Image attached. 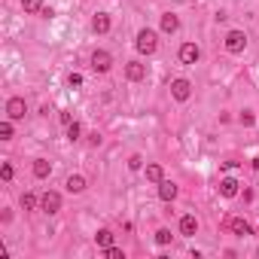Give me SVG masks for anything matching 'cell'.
Returning a JSON list of instances; mask_svg holds the SVG:
<instances>
[{
	"label": "cell",
	"instance_id": "6da1fadb",
	"mask_svg": "<svg viewBox=\"0 0 259 259\" xmlns=\"http://www.w3.org/2000/svg\"><path fill=\"white\" fill-rule=\"evenodd\" d=\"M135 46H138V52H141V55H153V52L159 49V37H156V31H150V28H144V31L138 34V40H135Z\"/></svg>",
	"mask_w": 259,
	"mask_h": 259
},
{
	"label": "cell",
	"instance_id": "7a4b0ae2",
	"mask_svg": "<svg viewBox=\"0 0 259 259\" xmlns=\"http://www.w3.org/2000/svg\"><path fill=\"white\" fill-rule=\"evenodd\" d=\"M244 46H247V34H244V31H229V34H226V49H229L232 55L244 52Z\"/></svg>",
	"mask_w": 259,
	"mask_h": 259
},
{
	"label": "cell",
	"instance_id": "3957f363",
	"mask_svg": "<svg viewBox=\"0 0 259 259\" xmlns=\"http://www.w3.org/2000/svg\"><path fill=\"white\" fill-rule=\"evenodd\" d=\"M110 67H113V58H110V52H104V49L92 52V70H95V73H107Z\"/></svg>",
	"mask_w": 259,
	"mask_h": 259
},
{
	"label": "cell",
	"instance_id": "277c9868",
	"mask_svg": "<svg viewBox=\"0 0 259 259\" xmlns=\"http://www.w3.org/2000/svg\"><path fill=\"white\" fill-rule=\"evenodd\" d=\"M25 113H28V104H25V98H10V101H7V116H10L13 122L25 119Z\"/></svg>",
	"mask_w": 259,
	"mask_h": 259
},
{
	"label": "cell",
	"instance_id": "5b68a950",
	"mask_svg": "<svg viewBox=\"0 0 259 259\" xmlns=\"http://www.w3.org/2000/svg\"><path fill=\"white\" fill-rule=\"evenodd\" d=\"M40 207H43L46 213H58V210H61V195L52 192V189L43 192V195H40Z\"/></svg>",
	"mask_w": 259,
	"mask_h": 259
},
{
	"label": "cell",
	"instance_id": "8992f818",
	"mask_svg": "<svg viewBox=\"0 0 259 259\" xmlns=\"http://www.w3.org/2000/svg\"><path fill=\"white\" fill-rule=\"evenodd\" d=\"M171 95H174V101H189L192 82H189V79H174V82H171Z\"/></svg>",
	"mask_w": 259,
	"mask_h": 259
},
{
	"label": "cell",
	"instance_id": "52a82bcc",
	"mask_svg": "<svg viewBox=\"0 0 259 259\" xmlns=\"http://www.w3.org/2000/svg\"><path fill=\"white\" fill-rule=\"evenodd\" d=\"M125 76L132 79V82L147 79V64H141V61H128V64H125Z\"/></svg>",
	"mask_w": 259,
	"mask_h": 259
},
{
	"label": "cell",
	"instance_id": "ba28073f",
	"mask_svg": "<svg viewBox=\"0 0 259 259\" xmlns=\"http://www.w3.org/2000/svg\"><path fill=\"white\" fill-rule=\"evenodd\" d=\"M198 58H201V49H198L195 43H183V46H180V61H183V64H195Z\"/></svg>",
	"mask_w": 259,
	"mask_h": 259
},
{
	"label": "cell",
	"instance_id": "9c48e42d",
	"mask_svg": "<svg viewBox=\"0 0 259 259\" xmlns=\"http://www.w3.org/2000/svg\"><path fill=\"white\" fill-rule=\"evenodd\" d=\"M238 186H241V183H238L235 177H223V180H220V195H223V198H235V195H238Z\"/></svg>",
	"mask_w": 259,
	"mask_h": 259
},
{
	"label": "cell",
	"instance_id": "30bf717a",
	"mask_svg": "<svg viewBox=\"0 0 259 259\" xmlns=\"http://www.w3.org/2000/svg\"><path fill=\"white\" fill-rule=\"evenodd\" d=\"M64 186H67V192H73V195H79V192H85V177H82V174H70Z\"/></svg>",
	"mask_w": 259,
	"mask_h": 259
},
{
	"label": "cell",
	"instance_id": "8fae6325",
	"mask_svg": "<svg viewBox=\"0 0 259 259\" xmlns=\"http://www.w3.org/2000/svg\"><path fill=\"white\" fill-rule=\"evenodd\" d=\"M159 198H162V201H174V198H177V183L162 180V183H159Z\"/></svg>",
	"mask_w": 259,
	"mask_h": 259
},
{
	"label": "cell",
	"instance_id": "7c38bea8",
	"mask_svg": "<svg viewBox=\"0 0 259 259\" xmlns=\"http://www.w3.org/2000/svg\"><path fill=\"white\" fill-rule=\"evenodd\" d=\"M195 232H198V220L192 213L180 217V235H195Z\"/></svg>",
	"mask_w": 259,
	"mask_h": 259
},
{
	"label": "cell",
	"instance_id": "4fadbf2b",
	"mask_svg": "<svg viewBox=\"0 0 259 259\" xmlns=\"http://www.w3.org/2000/svg\"><path fill=\"white\" fill-rule=\"evenodd\" d=\"M229 229H232L235 235H241V238H244V235H253V229H250V223H247V220H241V217H235V220H229Z\"/></svg>",
	"mask_w": 259,
	"mask_h": 259
},
{
	"label": "cell",
	"instance_id": "5bb4252c",
	"mask_svg": "<svg viewBox=\"0 0 259 259\" xmlns=\"http://www.w3.org/2000/svg\"><path fill=\"white\" fill-rule=\"evenodd\" d=\"M92 28H95V34H107V31H110V16H107V13H98V16L92 19Z\"/></svg>",
	"mask_w": 259,
	"mask_h": 259
},
{
	"label": "cell",
	"instance_id": "9a60e30c",
	"mask_svg": "<svg viewBox=\"0 0 259 259\" xmlns=\"http://www.w3.org/2000/svg\"><path fill=\"white\" fill-rule=\"evenodd\" d=\"M177 28H180V19H177L174 13H165V16H162V31H165V34H174Z\"/></svg>",
	"mask_w": 259,
	"mask_h": 259
},
{
	"label": "cell",
	"instance_id": "2e32d148",
	"mask_svg": "<svg viewBox=\"0 0 259 259\" xmlns=\"http://www.w3.org/2000/svg\"><path fill=\"white\" fill-rule=\"evenodd\" d=\"M147 180H153V183H162L165 180V171H162V165H147Z\"/></svg>",
	"mask_w": 259,
	"mask_h": 259
},
{
	"label": "cell",
	"instance_id": "e0dca14e",
	"mask_svg": "<svg viewBox=\"0 0 259 259\" xmlns=\"http://www.w3.org/2000/svg\"><path fill=\"white\" fill-rule=\"evenodd\" d=\"M49 171H52V165H49L46 159H37V162H34V177L43 180V177H49Z\"/></svg>",
	"mask_w": 259,
	"mask_h": 259
},
{
	"label": "cell",
	"instance_id": "ac0fdd59",
	"mask_svg": "<svg viewBox=\"0 0 259 259\" xmlns=\"http://www.w3.org/2000/svg\"><path fill=\"white\" fill-rule=\"evenodd\" d=\"M95 241H98V247L107 250V247H113V232H110V229H101V232L95 235Z\"/></svg>",
	"mask_w": 259,
	"mask_h": 259
},
{
	"label": "cell",
	"instance_id": "d6986e66",
	"mask_svg": "<svg viewBox=\"0 0 259 259\" xmlns=\"http://www.w3.org/2000/svg\"><path fill=\"white\" fill-rule=\"evenodd\" d=\"M37 204H40V198H37L34 192H25V195H22V207H25V210H37Z\"/></svg>",
	"mask_w": 259,
	"mask_h": 259
},
{
	"label": "cell",
	"instance_id": "ffe728a7",
	"mask_svg": "<svg viewBox=\"0 0 259 259\" xmlns=\"http://www.w3.org/2000/svg\"><path fill=\"white\" fill-rule=\"evenodd\" d=\"M82 138V125L79 122H70L67 125V141H79Z\"/></svg>",
	"mask_w": 259,
	"mask_h": 259
},
{
	"label": "cell",
	"instance_id": "44dd1931",
	"mask_svg": "<svg viewBox=\"0 0 259 259\" xmlns=\"http://www.w3.org/2000/svg\"><path fill=\"white\" fill-rule=\"evenodd\" d=\"M0 141H13V119L0 122Z\"/></svg>",
	"mask_w": 259,
	"mask_h": 259
},
{
	"label": "cell",
	"instance_id": "7402d4cb",
	"mask_svg": "<svg viewBox=\"0 0 259 259\" xmlns=\"http://www.w3.org/2000/svg\"><path fill=\"white\" fill-rule=\"evenodd\" d=\"M22 10L25 13H40L43 10V0H22Z\"/></svg>",
	"mask_w": 259,
	"mask_h": 259
},
{
	"label": "cell",
	"instance_id": "603a6c76",
	"mask_svg": "<svg viewBox=\"0 0 259 259\" xmlns=\"http://www.w3.org/2000/svg\"><path fill=\"white\" fill-rule=\"evenodd\" d=\"M171 238H174V235H171V229H159V232H156V244H162V247H165V244H171Z\"/></svg>",
	"mask_w": 259,
	"mask_h": 259
},
{
	"label": "cell",
	"instance_id": "cb8c5ba5",
	"mask_svg": "<svg viewBox=\"0 0 259 259\" xmlns=\"http://www.w3.org/2000/svg\"><path fill=\"white\" fill-rule=\"evenodd\" d=\"M238 122H241V125H244V128H250V125H253V122H256V116H253V110H244V113H241V116H238Z\"/></svg>",
	"mask_w": 259,
	"mask_h": 259
},
{
	"label": "cell",
	"instance_id": "d4e9b609",
	"mask_svg": "<svg viewBox=\"0 0 259 259\" xmlns=\"http://www.w3.org/2000/svg\"><path fill=\"white\" fill-rule=\"evenodd\" d=\"M128 168H132V171H141V168H144V159H141V156H132V159H128Z\"/></svg>",
	"mask_w": 259,
	"mask_h": 259
},
{
	"label": "cell",
	"instance_id": "484cf974",
	"mask_svg": "<svg viewBox=\"0 0 259 259\" xmlns=\"http://www.w3.org/2000/svg\"><path fill=\"white\" fill-rule=\"evenodd\" d=\"M67 85H70V89H79V85H82V76H79V73H70V76H67Z\"/></svg>",
	"mask_w": 259,
	"mask_h": 259
},
{
	"label": "cell",
	"instance_id": "4316f807",
	"mask_svg": "<svg viewBox=\"0 0 259 259\" xmlns=\"http://www.w3.org/2000/svg\"><path fill=\"white\" fill-rule=\"evenodd\" d=\"M107 259H125V253L119 247H107Z\"/></svg>",
	"mask_w": 259,
	"mask_h": 259
},
{
	"label": "cell",
	"instance_id": "83f0119b",
	"mask_svg": "<svg viewBox=\"0 0 259 259\" xmlns=\"http://www.w3.org/2000/svg\"><path fill=\"white\" fill-rule=\"evenodd\" d=\"M0 177H4V180H13V165H10V162L0 168Z\"/></svg>",
	"mask_w": 259,
	"mask_h": 259
},
{
	"label": "cell",
	"instance_id": "f1b7e54d",
	"mask_svg": "<svg viewBox=\"0 0 259 259\" xmlns=\"http://www.w3.org/2000/svg\"><path fill=\"white\" fill-rule=\"evenodd\" d=\"M58 119H61V125H64V128H67V125H70V122H73V116H70V113H67V110H64V113H58Z\"/></svg>",
	"mask_w": 259,
	"mask_h": 259
},
{
	"label": "cell",
	"instance_id": "f546056e",
	"mask_svg": "<svg viewBox=\"0 0 259 259\" xmlns=\"http://www.w3.org/2000/svg\"><path fill=\"white\" fill-rule=\"evenodd\" d=\"M232 168H238V162H235V159H229V162H223V171H232Z\"/></svg>",
	"mask_w": 259,
	"mask_h": 259
},
{
	"label": "cell",
	"instance_id": "4dcf8cb0",
	"mask_svg": "<svg viewBox=\"0 0 259 259\" xmlns=\"http://www.w3.org/2000/svg\"><path fill=\"white\" fill-rule=\"evenodd\" d=\"M253 168H256V171H259V156H256V159H253Z\"/></svg>",
	"mask_w": 259,
	"mask_h": 259
}]
</instances>
